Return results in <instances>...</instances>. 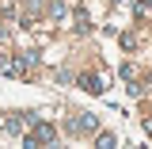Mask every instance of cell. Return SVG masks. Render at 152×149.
<instances>
[{"label":"cell","mask_w":152,"mask_h":149,"mask_svg":"<svg viewBox=\"0 0 152 149\" xmlns=\"http://www.w3.org/2000/svg\"><path fill=\"white\" fill-rule=\"evenodd\" d=\"M34 142H53V126H38V130L27 138V145H34Z\"/></svg>","instance_id":"cell-1"},{"label":"cell","mask_w":152,"mask_h":149,"mask_svg":"<svg viewBox=\"0 0 152 149\" xmlns=\"http://www.w3.org/2000/svg\"><path fill=\"white\" fill-rule=\"evenodd\" d=\"M84 92H99V76H84Z\"/></svg>","instance_id":"cell-2"}]
</instances>
